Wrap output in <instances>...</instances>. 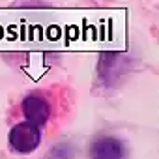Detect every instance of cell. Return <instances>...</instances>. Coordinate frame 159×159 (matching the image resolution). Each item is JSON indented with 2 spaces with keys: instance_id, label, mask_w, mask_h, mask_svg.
Returning a JSON list of instances; mask_svg holds the SVG:
<instances>
[{
  "instance_id": "obj_2",
  "label": "cell",
  "mask_w": 159,
  "mask_h": 159,
  "mask_svg": "<svg viewBox=\"0 0 159 159\" xmlns=\"http://www.w3.org/2000/svg\"><path fill=\"white\" fill-rule=\"evenodd\" d=\"M23 114L25 118L34 124V125H43L47 120H49V114H51V107H49V101L41 96H26L23 99Z\"/></svg>"
},
{
  "instance_id": "obj_1",
  "label": "cell",
  "mask_w": 159,
  "mask_h": 159,
  "mask_svg": "<svg viewBox=\"0 0 159 159\" xmlns=\"http://www.w3.org/2000/svg\"><path fill=\"white\" fill-rule=\"evenodd\" d=\"M8 140H10V146L17 153H30L39 146L41 133H39L38 125H34L30 122H23V124H17L11 127Z\"/></svg>"
},
{
  "instance_id": "obj_3",
  "label": "cell",
  "mask_w": 159,
  "mask_h": 159,
  "mask_svg": "<svg viewBox=\"0 0 159 159\" xmlns=\"http://www.w3.org/2000/svg\"><path fill=\"white\" fill-rule=\"evenodd\" d=\"M92 159H125V146L114 137H101L90 148Z\"/></svg>"
}]
</instances>
